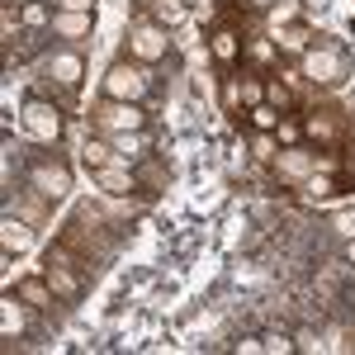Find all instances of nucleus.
I'll use <instances>...</instances> for the list:
<instances>
[{"label": "nucleus", "mask_w": 355, "mask_h": 355, "mask_svg": "<svg viewBox=\"0 0 355 355\" xmlns=\"http://www.w3.org/2000/svg\"><path fill=\"white\" fill-rule=\"evenodd\" d=\"M15 289H19V299H24L28 308H33V313H48V308H53V303H57L53 284H48L43 275H24V279H19Z\"/></svg>", "instance_id": "aec40b11"}, {"label": "nucleus", "mask_w": 355, "mask_h": 355, "mask_svg": "<svg viewBox=\"0 0 355 355\" xmlns=\"http://www.w3.org/2000/svg\"><path fill=\"white\" fill-rule=\"evenodd\" d=\"M270 171L279 175V185H289V190H299L303 180L318 171V147H303V142H294V147H279L275 152Z\"/></svg>", "instance_id": "1a4fd4ad"}, {"label": "nucleus", "mask_w": 355, "mask_h": 355, "mask_svg": "<svg viewBox=\"0 0 355 355\" xmlns=\"http://www.w3.org/2000/svg\"><path fill=\"white\" fill-rule=\"evenodd\" d=\"M341 175H351V180H355V147H346V157H341Z\"/></svg>", "instance_id": "58836bf2"}, {"label": "nucleus", "mask_w": 355, "mask_h": 355, "mask_svg": "<svg viewBox=\"0 0 355 355\" xmlns=\"http://www.w3.org/2000/svg\"><path fill=\"white\" fill-rule=\"evenodd\" d=\"M346 133H351V123H346V114L336 110V105H318L313 114H303V137L318 152H336L346 142Z\"/></svg>", "instance_id": "6e6552de"}, {"label": "nucleus", "mask_w": 355, "mask_h": 355, "mask_svg": "<svg viewBox=\"0 0 355 355\" xmlns=\"http://www.w3.org/2000/svg\"><path fill=\"white\" fill-rule=\"evenodd\" d=\"M110 142H114V152H119L123 162H142V157L152 152V147H147V133H114Z\"/></svg>", "instance_id": "393cba45"}, {"label": "nucleus", "mask_w": 355, "mask_h": 355, "mask_svg": "<svg viewBox=\"0 0 355 355\" xmlns=\"http://www.w3.org/2000/svg\"><path fill=\"white\" fill-rule=\"evenodd\" d=\"M246 119H251V128H261V133H275L284 114L275 110V105H256V110H246Z\"/></svg>", "instance_id": "c756f323"}, {"label": "nucleus", "mask_w": 355, "mask_h": 355, "mask_svg": "<svg viewBox=\"0 0 355 355\" xmlns=\"http://www.w3.org/2000/svg\"><path fill=\"white\" fill-rule=\"evenodd\" d=\"M185 5H194V0H185Z\"/></svg>", "instance_id": "37998d69"}, {"label": "nucleus", "mask_w": 355, "mask_h": 355, "mask_svg": "<svg viewBox=\"0 0 355 355\" xmlns=\"http://www.w3.org/2000/svg\"><path fill=\"white\" fill-rule=\"evenodd\" d=\"M237 100H242V110H256V105H266V76H261V71H251V76H237Z\"/></svg>", "instance_id": "b1692460"}, {"label": "nucleus", "mask_w": 355, "mask_h": 355, "mask_svg": "<svg viewBox=\"0 0 355 355\" xmlns=\"http://www.w3.org/2000/svg\"><path fill=\"white\" fill-rule=\"evenodd\" d=\"M57 10H76V15H95V0H57Z\"/></svg>", "instance_id": "4c0bfd02"}, {"label": "nucleus", "mask_w": 355, "mask_h": 355, "mask_svg": "<svg viewBox=\"0 0 355 355\" xmlns=\"http://www.w3.org/2000/svg\"><path fill=\"white\" fill-rule=\"evenodd\" d=\"M48 10H53V5H43V0H24V5H19V19H24V24H43V19H53Z\"/></svg>", "instance_id": "72a5a7b5"}, {"label": "nucleus", "mask_w": 355, "mask_h": 355, "mask_svg": "<svg viewBox=\"0 0 355 355\" xmlns=\"http://www.w3.org/2000/svg\"><path fill=\"white\" fill-rule=\"evenodd\" d=\"M48 209H53V199H48V194H38L33 185H28L24 194H15V204H10V214L28 218L33 227H43V223H48Z\"/></svg>", "instance_id": "6ab92c4d"}, {"label": "nucleus", "mask_w": 355, "mask_h": 355, "mask_svg": "<svg viewBox=\"0 0 355 355\" xmlns=\"http://www.w3.org/2000/svg\"><path fill=\"white\" fill-rule=\"evenodd\" d=\"M90 180H95V190L100 194H137L142 190V180H137V166L133 162H110V166H100V171H90Z\"/></svg>", "instance_id": "f8f14e48"}, {"label": "nucleus", "mask_w": 355, "mask_h": 355, "mask_svg": "<svg viewBox=\"0 0 355 355\" xmlns=\"http://www.w3.org/2000/svg\"><path fill=\"white\" fill-rule=\"evenodd\" d=\"M19 123H24L28 142H38V147H57L62 133H67V114L57 100H43V95H28L24 110H19Z\"/></svg>", "instance_id": "423d86ee"}, {"label": "nucleus", "mask_w": 355, "mask_h": 355, "mask_svg": "<svg viewBox=\"0 0 355 355\" xmlns=\"http://www.w3.org/2000/svg\"><path fill=\"white\" fill-rule=\"evenodd\" d=\"M331 232H336L341 242H351V237H355V209H341V214H331Z\"/></svg>", "instance_id": "473e14b6"}, {"label": "nucleus", "mask_w": 355, "mask_h": 355, "mask_svg": "<svg viewBox=\"0 0 355 355\" xmlns=\"http://www.w3.org/2000/svg\"><path fill=\"white\" fill-rule=\"evenodd\" d=\"M275 137H279V147H294V142H303V119L284 114V119H279V128H275Z\"/></svg>", "instance_id": "7c9ffc66"}, {"label": "nucleus", "mask_w": 355, "mask_h": 355, "mask_svg": "<svg viewBox=\"0 0 355 355\" xmlns=\"http://www.w3.org/2000/svg\"><path fill=\"white\" fill-rule=\"evenodd\" d=\"M299 190L308 194V199H331V194L341 190V180H336V175H331V171H313V175H308V180H303Z\"/></svg>", "instance_id": "bb28decb"}, {"label": "nucleus", "mask_w": 355, "mask_h": 355, "mask_svg": "<svg viewBox=\"0 0 355 355\" xmlns=\"http://www.w3.org/2000/svg\"><path fill=\"white\" fill-rule=\"evenodd\" d=\"M341 256H346L341 266H346V270H355V237H351V242H346V251H341Z\"/></svg>", "instance_id": "ea45409f"}, {"label": "nucleus", "mask_w": 355, "mask_h": 355, "mask_svg": "<svg viewBox=\"0 0 355 355\" xmlns=\"http://www.w3.org/2000/svg\"><path fill=\"white\" fill-rule=\"evenodd\" d=\"M266 351L270 355H289L294 351V336H266Z\"/></svg>", "instance_id": "e433bc0d"}, {"label": "nucleus", "mask_w": 355, "mask_h": 355, "mask_svg": "<svg viewBox=\"0 0 355 355\" xmlns=\"http://www.w3.org/2000/svg\"><path fill=\"white\" fill-rule=\"evenodd\" d=\"M90 128L100 137H114V133H147V110L142 105H128V100H105L90 110Z\"/></svg>", "instance_id": "0eeeda50"}, {"label": "nucleus", "mask_w": 355, "mask_h": 355, "mask_svg": "<svg viewBox=\"0 0 355 355\" xmlns=\"http://www.w3.org/2000/svg\"><path fill=\"white\" fill-rule=\"evenodd\" d=\"M62 242L76 246L85 261H105V256L114 251V242H119V223H114L95 199H85V204H76V214L67 218Z\"/></svg>", "instance_id": "f257e3e1"}, {"label": "nucleus", "mask_w": 355, "mask_h": 355, "mask_svg": "<svg viewBox=\"0 0 355 355\" xmlns=\"http://www.w3.org/2000/svg\"><path fill=\"white\" fill-rule=\"evenodd\" d=\"M294 351H308V355H313V351H327V341H322L313 327H299V331H294Z\"/></svg>", "instance_id": "2f4dec72"}, {"label": "nucleus", "mask_w": 355, "mask_h": 355, "mask_svg": "<svg viewBox=\"0 0 355 355\" xmlns=\"http://www.w3.org/2000/svg\"><path fill=\"white\" fill-rule=\"evenodd\" d=\"M43 5H53V10H57V0H43Z\"/></svg>", "instance_id": "79ce46f5"}, {"label": "nucleus", "mask_w": 355, "mask_h": 355, "mask_svg": "<svg viewBox=\"0 0 355 355\" xmlns=\"http://www.w3.org/2000/svg\"><path fill=\"white\" fill-rule=\"evenodd\" d=\"M19 24H24V19H15V10L5 5V10H0V38H5V48L15 43V33H19Z\"/></svg>", "instance_id": "f704fd0d"}, {"label": "nucleus", "mask_w": 355, "mask_h": 355, "mask_svg": "<svg viewBox=\"0 0 355 355\" xmlns=\"http://www.w3.org/2000/svg\"><path fill=\"white\" fill-rule=\"evenodd\" d=\"M270 38H275V48H279V57H303L313 48V28L303 24V19H294V24H284V28H270Z\"/></svg>", "instance_id": "f3484780"}, {"label": "nucleus", "mask_w": 355, "mask_h": 355, "mask_svg": "<svg viewBox=\"0 0 355 355\" xmlns=\"http://www.w3.org/2000/svg\"><path fill=\"white\" fill-rule=\"evenodd\" d=\"M270 5H275V0H246V10H256V15H266Z\"/></svg>", "instance_id": "a19ab883"}, {"label": "nucleus", "mask_w": 355, "mask_h": 355, "mask_svg": "<svg viewBox=\"0 0 355 355\" xmlns=\"http://www.w3.org/2000/svg\"><path fill=\"white\" fill-rule=\"evenodd\" d=\"M100 95H105V100H128V105H142V100L152 95V71H147L142 62L119 57V62H110V71L100 76Z\"/></svg>", "instance_id": "39448f33"}, {"label": "nucleus", "mask_w": 355, "mask_h": 355, "mask_svg": "<svg viewBox=\"0 0 355 355\" xmlns=\"http://www.w3.org/2000/svg\"><path fill=\"white\" fill-rule=\"evenodd\" d=\"M33 242H38V232H33L28 218H19V214L0 218V251L5 256H24V251H33Z\"/></svg>", "instance_id": "4468645a"}, {"label": "nucleus", "mask_w": 355, "mask_h": 355, "mask_svg": "<svg viewBox=\"0 0 355 355\" xmlns=\"http://www.w3.org/2000/svg\"><path fill=\"white\" fill-rule=\"evenodd\" d=\"M142 15H152L162 28H180L190 19V5L185 0H142Z\"/></svg>", "instance_id": "412c9836"}, {"label": "nucleus", "mask_w": 355, "mask_h": 355, "mask_svg": "<svg viewBox=\"0 0 355 355\" xmlns=\"http://www.w3.org/2000/svg\"><path fill=\"white\" fill-rule=\"evenodd\" d=\"M53 38H62V43H81V38H90V28H95V15H76V10H53Z\"/></svg>", "instance_id": "dca6fc26"}, {"label": "nucleus", "mask_w": 355, "mask_h": 355, "mask_svg": "<svg viewBox=\"0 0 355 355\" xmlns=\"http://www.w3.org/2000/svg\"><path fill=\"white\" fill-rule=\"evenodd\" d=\"M28 185H33V190L38 194H48V199H62V194L71 190V166L62 162V157H33V162H28Z\"/></svg>", "instance_id": "9d476101"}, {"label": "nucleus", "mask_w": 355, "mask_h": 355, "mask_svg": "<svg viewBox=\"0 0 355 355\" xmlns=\"http://www.w3.org/2000/svg\"><path fill=\"white\" fill-rule=\"evenodd\" d=\"M299 71L318 85V90H336V85L351 76V53H346V43H336V38H313V48L299 57Z\"/></svg>", "instance_id": "f03ea898"}, {"label": "nucleus", "mask_w": 355, "mask_h": 355, "mask_svg": "<svg viewBox=\"0 0 355 355\" xmlns=\"http://www.w3.org/2000/svg\"><path fill=\"white\" fill-rule=\"evenodd\" d=\"M28 313H33V308H28V303L19 299V289H5V294H0V336H5V341L24 336Z\"/></svg>", "instance_id": "2eb2a0df"}, {"label": "nucleus", "mask_w": 355, "mask_h": 355, "mask_svg": "<svg viewBox=\"0 0 355 355\" xmlns=\"http://www.w3.org/2000/svg\"><path fill=\"white\" fill-rule=\"evenodd\" d=\"M294 19H303V5H299V0H275L270 10H266V33H270V28L294 24Z\"/></svg>", "instance_id": "a878e982"}, {"label": "nucleus", "mask_w": 355, "mask_h": 355, "mask_svg": "<svg viewBox=\"0 0 355 355\" xmlns=\"http://www.w3.org/2000/svg\"><path fill=\"white\" fill-rule=\"evenodd\" d=\"M43 81L53 90V100L67 110V105H76V90L85 81V57L76 53V43H67V48H53V53L43 57Z\"/></svg>", "instance_id": "7ed1b4c3"}, {"label": "nucleus", "mask_w": 355, "mask_h": 355, "mask_svg": "<svg viewBox=\"0 0 355 355\" xmlns=\"http://www.w3.org/2000/svg\"><path fill=\"white\" fill-rule=\"evenodd\" d=\"M43 279L53 284L57 303H76L85 294V270L67 266V261H48V266H43Z\"/></svg>", "instance_id": "ddd939ff"}, {"label": "nucleus", "mask_w": 355, "mask_h": 355, "mask_svg": "<svg viewBox=\"0 0 355 355\" xmlns=\"http://www.w3.org/2000/svg\"><path fill=\"white\" fill-rule=\"evenodd\" d=\"M223 110L227 114L242 110V100H237V76H223Z\"/></svg>", "instance_id": "c9c22d12"}, {"label": "nucleus", "mask_w": 355, "mask_h": 355, "mask_svg": "<svg viewBox=\"0 0 355 355\" xmlns=\"http://www.w3.org/2000/svg\"><path fill=\"white\" fill-rule=\"evenodd\" d=\"M246 152H251L256 162L270 166V162H275V152H279V137H275V133H261V128H256V133H251V142H246Z\"/></svg>", "instance_id": "c85d7f7f"}, {"label": "nucleus", "mask_w": 355, "mask_h": 355, "mask_svg": "<svg viewBox=\"0 0 355 355\" xmlns=\"http://www.w3.org/2000/svg\"><path fill=\"white\" fill-rule=\"evenodd\" d=\"M171 53V28H162L152 15H137L128 33H123V57L128 62H142V67H157Z\"/></svg>", "instance_id": "20e7f679"}, {"label": "nucleus", "mask_w": 355, "mask_h": 355, "mask_svg": "<svg viewBox=\"0 0 355 355\" xmlns=\"http://www.w3.org/2000/svg\"><path fill=\"white\" fill-rule=\"evenodd\" d=\"M209 57L218 62L223 71H232V67L246 57V33L237 24H214L209 28Z\"/></svg>", "instance_id": "9b49d317"}, {"label": "nucleus", "mask_w": 355, "mask_h": 355, "mask_svg": "<svg viewBox=\"0 0 355 355\" xmlns=\"http://www.w3.org/2000/svg\"><path fill=\"white\" fill-rule=\"evenodd\" d=\"M246 62H251L261 76H275V67H279V48H275L270 33H246Z\"/></svg>", "instance_id": "a211bd4d"}, {"label": "nucleus", "mask_w": 355, "mask_h": 355, "mask_svg": "<svg viewBox=\"0 0 355 355\" xmlns=\"http://www.w3.org/2000/svg\"><path fill=\"white\" fill-rule=\"evenodd\" d=\"M266 105H275L279 114H299L303 105H299V95L289 90V85L279 81V76H266Z\"/></svg>", "instance_id": "5701e85b"}, {"label": "nucleus", "mask_w": 355, "mask_h": 355, "mask_svg": "<svg viewBox=\"0 0 355 355\" xmlns=\"http://www.w3.org/2000/svg\"><path fill=\"white\" fill-rule=\"evenodd\" d=\"M133 166H137V180H142V190H157V185H166V175H171V171H166V166L157 162L152 152H147L142 162H133Z\"/></svg>", "instance_id": "cd10ccee"}, {"label": "nucleus", "mask_w": 355, "mask_h": 355, "mask_svg": "<svg viewBox=\"0 0 355 355\" xmlns=\"http://www.w3.org/2000/svg\"><path fill=\"white\" fill-rule=\"evenodd\" d=\"M81 162H85V171H100V166H110V162H119V152H114V142L110 137H85V147H81Z\"/></svg>", "instance_id": "4be33fe9"}]
</instances>
